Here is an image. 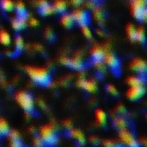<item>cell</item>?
Returning a JSON list of instances; mask_svg holds the SVG:
<instances>
[{
	"instance_id": "d6a6232c",
	"label": "cell",
	"mask_w": 147,
	"mask_h": 147,
	"mask_svg": "<svg viewBox=\"0 0 147 147\" xmlns=\"http://www.w3.org/2000/svg\"><path fill=\"white\" fill-rule=\"evenodd\" d=\"M44 36H45V38L49 42H52L54 39V34L50 28H47V29L44 31Z\"/></svg>"
},
{
	"instance_id": "7a4b0ae2",
	"label": "cell",
	"mask_w": 147,
	"mask_h": 147,
	"mask_svg": "<svg viewBox=\"0 0 147 147\" xmlns=\"http://www.w3.org/2000/svg\"><path fill=\"white\" fill-rule=\"evenodd\" d=\"M39 137L45 147L55 146L59 141L57 126L52 123L41 126L39 130Z\"/></svg>"
},
{
	"instance_id": "e0dca14e",
	"label": "cell",
	"mask_w": 147,
	"mask_h": 147,
	"mask_svg": "<svg viewBox=\"0 0 147 147\" xmlns=\"http://www.w3.org/2000/svg\"><path fill=\"white\" fill-rule=\"evenodd\" d=\"M95 118L96 124L100 126H104L107 124V114L102 109H96L95 112Z\"/></svg>"
},
{
	"instance_id": "8d00e7d4",
	"label": "cell",
	"mask_w": 147,
	"mask_h": 147,
	"mask_svg": "<svg viewBox=\"0 0 147 147\" xmlns=\"http://www.w3.org/2000/svg\"><path fill=\"white\" fill-rule=\"evenodd\" d=\"M33 146L34 147H45L42 140L40 139V137H37V136L33 139Z\"/></svg>"
},
{
	"instance_id": "7402d4cb",
	"label": "cell",
	"mask_w": 147,
	"mask_h": 147,
	"mask_svg": "<svg viewBox=\"0 0 147 147\" xmlns=\"http://www.w3.org/2000/svg\"><path fill=\"white\" fill-rule=\"evenodd\" d=\"M53 5L55 10V12H58L59 14L65 12L67 7V3L65 0H55Z\"/></svg>"
},
{
	"instance_id": "7c38bea8",
	"label": "cell",
	"mask_w": 147,
	"mask_h": 147,
	"mask_svg": "<svg viewBox=\"0 0 147 147\" xmlns=\"http://www.w3.org/2000/svg\"><path fill=\"white\" fill-rule=\"evenodd\" d=\"M78 85L79 88H81L82 89L89 93H94L97 89L96 82L94 80H86V79L81 78L78 81Z\"/></svg>"
},
{
	"instance_id": "2e32d148",
	"label": "cell",
	"mask_w": 147,
	"mask_h": 147,
	"mask_svg": "<svg viewBox=\"0 0 147 147\" xmlns=\"http://www.w3.org/2000/svg\"><path fill=\"white\" fill-rule=\"evenodd\" d=\"M105 54V49L99 45H95L91 48L90 55L93 60H102Z\"/></svg>"
},
{
	"instance_id": "4fadbf2b",
	"label": "cell",
	"mask_w": 147,
	"mask_h": 147,
	"mask_svg": "<svg viewBox=\"0 0 147 147\" xmlns=\"http://www.w3.org/2000/svg\"><path fill=\"white\" fill-rule=\"evenodd\" d=\"M68 134L69 136L73 139L75 140V142L78 145V146H84L85 144V136L84 134V133L82 131H80L79 129H71L68 131Z\"/></svg>"
},
{
	"instance_id": "e575fe53",
	"label": "cell",
	"mask_w": 147,
	"mask_h": 147,
	"mask_svg": "<svg viewBox=\"0 0 147 147\" xmlns=\"http://www.w3.org/2000/svg\"><path fill=\"white\" fill-rule=\"evenodd\" d=\"M89 140H90V144H91L92 146H99V145L101 144V140H100L99 138H98L97 136H96V135H91V136H90Z\"/></svg>"
},
{
	"instance_id": "60d3db41",
	"label": "cell",
	"mask_w": 147,
	"mask_h": 147,
	"mask_svg": "<svg viewBox=\"0 0 147 147\" xmlns=\"http://www.w3.org/2000/svg\"><path fill=\"white\" fill-rule=\"evenodd\" d=\"M28 132H29L31 134H34V133H36V129H35L34 126H30V127L28 128Z\"/></svg>"
},
{
	"instance_id": "f1b7e54d",
	"label": "cell",
	"mask_w": 147,
	"mask_h": 147,
	"mask_svg": "<svg viewBox=\"0 0 147 147\" xmlns=\"http://www.w3.org/2000/svg\"><path fill=\"white\" fill-rule=\"evenodd\" d=\"M135 40L141 42L145 43L146 42V36H145V29L143 27H140L139 29H136V36H135Z\"/></svg>"
},
{
	"instance_id": "30bf717a",
	"label": "cell",
	"mask_w": 147,
	"mask_h": 147,
	"mask_svg": "<svg viewBox=\"0 0 147 147\" xmlns=\"http://www.w3.org/2000/svg\"><path fill=\"white\" fill-rule=\"evenodd\" d=\"M9 147H24L21 134L17 130H9L8 135Z\"/></svg>"
},
{
	"instance_id": "484cf974",
	"label": "cell",
	"mask_w": 147,
	"mask_h": 147,
	"mask_svg": "<svg viewBox=\"0 0 147 147\" xmlns=\"http://www.w3.org/2000/svg\"><path fill=\"white\" fill-rule=\"evenodd\" d=\"M14 9L16 10L17 15H21V16L26 15V8H25L24 3H23L22 1H21V0L17 1V2L15 3Z\"/></svg>"
},
{
	"instance_id": "9c48e42d",
	"label": "cell",
	"mask_w": 147,
	"mask_h": 147,
	"mask_svg": "<svg viewBox=\"0 0 147 147\" xmlns=\"http://www.w3.org/2000/svg\"><path fill=\"white\" fill-rule=\"evenodd\" d=\"M145 94V88L143 86H134L130 87V88L127 91V97L133 101H136L142 98Z\"/></svg>"
},
{
	"instance_id": "5b68a950",
	"label": "cell",
	"mask_w": 147,
	"mask_h": 147,
	"mask_svg": "<svg viewBox=\"0 0 147 147\" xmlns=\"http://www.w3.org/2000/svg\"><path fill=\"white\" fill-rule=\"evenodd\" d=\"M119 140L125 147H141L139 140L134 137V133L127 128L119 131Z\"/></svg>"
},
{
	"instance_id": "44dd1931",
	"label": "cell",
	"mask_w": 147,
	"mask_h": 147,
	"mask_svg": "<svg viewBox=\"0 0 147 147\" xmlns=\"http://www.w3.org/2000/svg\"><path fill=\"white\" fill-rule=\"evenodd\" d=\"M9 132V126L8 122L4 119L0 118V141L2 139L7 137Z\"/></svg>"
},
{
	"instance_id": "83f0119b",
	"label": "cell",
	"mask_w": 147,
	"mask_h": 147,
	"mask_svg": "<svg viewBox=\"0 0 147 147\" xmlns=\"http://www.w3.org/2000/svg\"><path fill=\"white\" fill-rule=\"evenodd\" d=\"M104 17H105L104 12L101 8H99V7L94 8V18L98 23H102L104 20Z\"/></svg>"
},
{
	"instance_id": "ba28073f",
	"label": "cell",
	"mask_w": 147,
	"mask_h": 147,
	"mask_svg": "<svg viewBox=\"0 0 147 147\" xmlns=\"http://www.w3.org/2000/svg\"><path fill=\"white\" fill-rule=\"evenodd\" d=\"M60 62L63 65L67 66V67H69L72 69H75V70L83 69L84 67L83 61L78 56H76L74 58H68V57L63 56V57H61Z\"/></svg>"
},
{
	"instance_id": "ab89813d",
	"label": "cell",
	"mask_w": 147,
	"mask_h": 147,
	"mask_svg": "<svg viewBox=\"0 0 147 147\" xmlns=\"http://www.w3.org/2000/svg\"><path fill=\"white\" fill-rule=\"evenodd\" d=\"M83 1H84V0H71V3H72L74 6L79 5L80 3H83Z\"/></svg>"
},
{
	"instance_id": "4316f807",
	"label": "cell",
	"mask_w": 147,
	"mask_h": 147,
	"mask_svg": "<svg viewBox=\"0 0 147 147\" xmlns=\"http://www.w3.org/2000/svg\"><path fill=\"white\" fill-rule=\"evenodd\" d=\"M136 29L135 26L133 23H128L126 27V31L127 34V36L130 40H135V36H136Z\"/></svg>"
},
{
	"instance_id": "8992f818",
	"label": "cell",
	"mask_w": 147,
	"mask_h": 147,
	"mask_svg": "<svg viewBox=\"0 0 147 147\" xmlns=\"http://www.w3.org/2000/svg\"><path fill=\"white\" fill-rule=\"evenodd\" d=\"M102 61L104 62L105 65H107L113 72H117L119 73V69H120V60L117 58V56H115L113 53L111 52H105Z\"/></svg>"
},
{
	"instance_id": "9a60e30c",
	"label": "cell",
	"mask_w": 147,
	"mask_h": 147,
	"mask_svg": "<svg viewBox=\"0 0 147 147\" xmlns=\"http://www.w3.org/2000/svg\"><path fill=\"white\" fill-rule=\"evenodd\" d=\"M113 125L118 130H123L128 128V121L123 115H117L113 120Z\"/></svg>"
},
{
	"instance_id": "74e56055",
	"label": "cell",
	"mask_w": 147,
	"mask_h": 147,
	"mask_svg": "<svg viewBox=\"0 0 147 147\" xmlns=\"http://www.w3.org/2000/svg\"><path fill=\"white\" fill-rule=\"evenodd\" d=\"M63 126L65 127V129L66 130H71V129H72V123H71V121L70 120H64L63 121Z\"/></svg>"
},
{
	"instance_id": "3957f363",
	"label": "cell",
	"mask_w": 147,
	"mask_h": 147,
	"mask_svg": "<svg viewBox=\"0 0 147 147\" xmlns=\"http://www.w3.org/2000/svg\"><path fill=\"white\" fill-rule=\"evenodd\" d=\"M18 105L27 113H33L34 112V101L31 94L26 91H18L15 95Z\"/></svg>"
},
{
	"instance_id": "603a6c76",
	"label": "cell",
	"mask_w": 147,
	"mask_h": 147,
	"mask_svg": "<svg viewBox=\"0 0 147 147\" xmlns=\"http://www.w3.org/2000/svg\"><path fill=\"white\" fill-rule=\"evenodd\" d=\"M15 3L12 0H0V8L4 12H10L14 10Z\"/></svg>"
},
{
	"instance_id": "52a82bcc",
	"label": "cell",
	"mask_w": 147,
	"mask_h": 147,
	"mask_svg": "<svg viewBox=\"0 0 147 147\" xmlns=\"http://www.w3.org/2000/svg\"><path fill=\"white\" fill-rule=\"evenodd\" d=\"M72 18L74 20V23H78L80 26L87 25L90 22V15L87 11L82 9H76L72 14Z\"/></svg>"
},
{
	"instance_id": "cb8c5ba5",
	"label": "cell",
	"mask_w": 147,
	"mask_h": 147,
	"mask_svg": "<svg viewBox=\"0 0 147 147\" xmlns=\"http://www.w3.org/2000/svg\"><path fill=\"white\" fill-rule=\"evenodd\" d=\"M10 42H11V38L9 32L3 29H0V43L4 46H8L10 44Z\"/></svg>"
},
{
	"instance_id": "d4e9b609",
	"label": "cell",
	"mask_w": 147,
	"mask_h": 147,
	"mask_svg": "<svg viewBox=\"0 0 147 147\" xmlns=\"http://www.w3.org/2000/svg\"><path fill=\"white\" fill-rule=\"evenodd\" d=\"M102 145L103 147H125L123 144L119 139H103L102 141Z\"/></svg>"
},
{
	"instance_id": "ffe728a7",
	"label": "cell",
	"mask_w": 147,
	"mask_h": 147,
	"mask_svg": "<svg viewBox=\"0 0 147 147\" xmlns=\"http://www.w3.org/2000/svg\"><path fill=\"white\" fill-rule=\"evenodd\" d=\"M39 13L42 16H50L55 13V10L53 8V5L49 4L48 3H46L45 4L38 7Z\"/></svg>"
},
{
	"instance_id": "836d02e7",
	"label": "cell",
	"mask_w": 147,
	"mask_h": 147,
	"mask_svg": "<svg viewBox=\"0 0 147 147\" xmlns=\"http://www.w3.org/2000/svg\"><path fill=\"white\" fill-rule=\"evenodd\" d=\"M106 90L108 91V93H109L113 96H117L118 95L117 88L114 85H112V84H108L107 87H106Z\"/></svg>"
},
{
	"instance_id": "ac0fdd59",
	"label": "cell",
	"mask_w": 147,
	"mask_h": 147,
	"mask_svg": "<svg viewBox=\"0 0 147 147\" xmlns=\"http://www.w3.org/2000/svg\"><path fill=\"white\" fill-rule=\"evenodd\" d=\"M60 23L61 24L66 28V29H70L73 26V24L75 23H74V20L72 18V16L71 14H69V13H62V16H61V18H60Z\"/></svg>"
},
{
	"instance_id": "4dcf8cb0",
	"label": "cell",
	"mask_w": 147,
	"mask_h": 147,
	"mask_svg": "<svg viewBox=\"0 0 147 147\" xmlns=\"http://www.w3.org/2000/svg\"><path fill=\"white\" fill-rule=\"evenodd\" d=\"M24 43H23V39L21 36L17 35L15 37V47H16V50L17 52H21L23 49Z\"/></svg>"
},
{
	"instance_id": "d6986e66",
	"label": "cell",
	"mask_w": 147,
	"mask_h": 147,
	"mask_svg": "<svg viewBox=\"0 0 147 147\" xmlns=\"http://www.w3.org/2000/svg\"><path fill=\"white\" fill-rule=\"evenodd\" d=\"M126 81L130 87H134V86H143L145 80L141 75H131L127 79Z\"/></svg>"
},
{
	"instance_id": "5bb4252c",
	"label": "cell",
	"mask_w": 147,
	"mask_h": 147,
	"mask_svg": "<svg viewBox=\"0 0 147 147\" xmlns=\"http://www.w3.org/2000/svg\"><path fill=\"white\" fill-rule=\"evenodd\" d=\"M27 22H28V20H27L26 15H23V16L17 15L16 17H15L14 19H12L11 25H12V27H13V29L15 30L19 31V30L22 29L23 28H25Z\"/></svg>"
},
{
	"instance_id": "b9f144b4",
	"label": "cell",
	"mask_w": 147,
	"mask_h": 147,
	"mask_svg": "<svg viewBox=\"0 0 147 147\" xmlns=\"http://www.w3.org/2000/svg\"><path fill=\"white\" fill-rule=\"evenodd\" d=\"M96 33L98 35H100L101 36H104V32H103V30H102V29H96Z\"/></svg>"
},
{
	"instance_id": "f35d334b",
	"label": "cell",
	"mask_w": 147,
	"mask_h": 147,
	"mask_svg": "<svg viewBox=\"0 0 147 147\" xmlns=\"http://www.w3.org/2000/svg\"><path fill=\"white\" fill-rule=\"evenodd\" d=\"M28 23H29V25L32 26V27H36V26L39 24V22H38V20H37L36 18L31 17L30 19H28Z\"/></svg>"
},
{
	"instance_id": "277c9868",
	"label": "cell",
	"mask_w": 147,
	"mask_h": 147,
	"mask_svg": "<svg viewBox=\"0 0 147 147\" xmlns=\"http://www.w3.org/2000/svg\"><path fill=\"white\" fill-rule=\"evenodd\" d=\"M146 0H132L131 10L133 16L139 21L145 22L146 19L147 10L146 9Z\"/></svg>"
},
{
	"instance_id": "d590c367",
	"label": "cell",
	"mask_w": 147,
	"mask_h": 147,
	"mask_svg": "<svg viewBox=\"0 0 147 147\" xmlns=\"http://www.w3.org/2000/svg\"><path fill=\"white\" fill-rule=\"evenodd\" d=\"M115 113L118 114V115H124L127 112L125 107L123 105H118L116 107H115Z\"/></svg>"
},
{
	"instance_id": "1f68e13d",
	"label": "cell",
	"mask_w": 147,
	"mask_h": 147,
	"mask_svg": "<svg viewBox=\"0 0 147 147\" xmlns=\"http://www.w3.org/2000/svg\"><path fill=\"white\" fill-rule=\"evenodd\" d=\"M81 30H82L83 35H84L86 38L90 39V38L92 37V32H91L90 29L88 27V24H87V25H83V26H81Z\"/></svg>"
},
{
	"instance_id": "6da1fadb",
	"label": "cell",
	"mask_w": 147,
	"mask_h": 147,
	"mask_svg": "<svg viewBox=\"0 0 147 147\" xmlns=\"http://www.w3.org/2000/svg\"><path fill=\"white\" fill-rule=\"evenodd\" d=\"M26 72L31 80L37 85L47 87L51 83V74L49 70L45 68L28 66L26 68Z\"/></svg>"
},
{
	"instance_id": "f546056e",
	"label": "cell",
	"mask_w": 147,
	"mask_h": 147,
	"mask_svg": "<svg viewBox=\"0 0 147 147\" xmlns=\"http://www.w3.org/2000/svg\"><path fill=\"white\" fill-rule=\"evenodd\" d=\"M92 64L96 70L99 73H104L105 72V64L102 62V60H93Z\"/></svg>"
},
{
	"instance_id": "7bdbcfd3",
	"label": "cell",
	"mask_w": 147,
	"mask_h": 147,
	"mask_svg": "<svg viewBox=\"0 0 147 147\" xmlns=\"http://www.w3.org/2000/svg\"><path fill=\"white\" fill-rule=\"evenodd\" d=\"M93 2H95V3H96V2H100L101 0H92Z\"/></svg>"
},
{
	"instance_id": "8fae6325",
	"label": "cell",
	"mask_w": 147,
	"mask_h": 147,
	"mask_svg": "<svg viewBox=\"0 0 147 147\" xmlns=\"http://www.w3.org/2000/svg\"><path fill=\"white\" fill-rule=\"evenodd\" d=\"M129 67L133 71L140 74V75L146 74V63L144 60L140 59V58L133 59L130 62Z\"/></svg>"
}]
</instances>
